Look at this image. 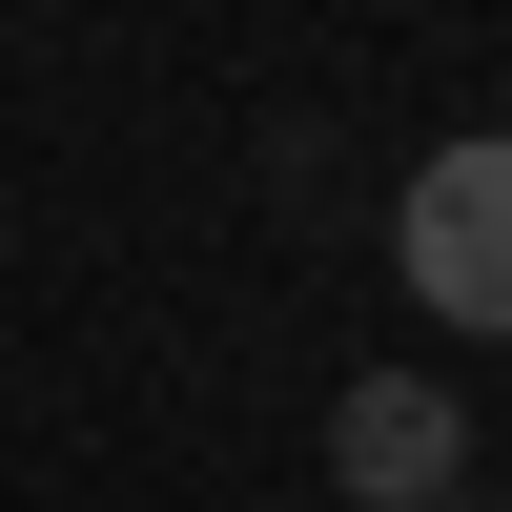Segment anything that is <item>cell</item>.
I'll list each match as a JSON object with an SVG mask.
<instances>
[{
  "label": "cell",
  "instance_id": "cell-1",
  "mask_svg": "<svg viewBox=\"0 0 512 512\" xmlns=\"http://www.w3.org/2000/svg\"><path fill=\"white\" fill-rule=\"evenodd\" d=\"M390 267H410V308H431V328H492V349H512V123H472V144L410 164Z\"/></svg>",
  "mask_w": 512,
  "mask_h": 512
},
{
  "label": "cell",
  "instance_id": "cell-2",
  "mask_svg": "<svg viewBox=\"0 0 512 512\" xmlns=\"http://www.w3.org/2000/svg\"><path fill=\"white\" fill-rule=\"evenodd\" d=\"M451 472H472V431H451L431 369H349L328 390V492L349 512H451Z\"/></svg>",
  "mask_w": 512,
  "mask_h": 512
}]
</instances>
